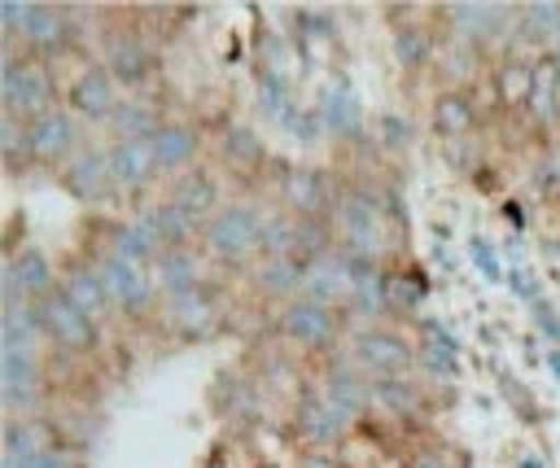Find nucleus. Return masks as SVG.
<instances>
[{
    "instance_id": "obj_2",
    "label": "nucleus",
    "mask_w": 560,
    "mask_h": 468,
    "mask_svg": "<svg viewBox=\"0 0 560 468\" xmlns=\"http://www.w3.org/2000/svg\"><path fill=\"white\" fill-rule=\"evenodd\" d=\"M258 236H262V214L254 206H228L206 223V245L228 262H241L245 254H254Z\"/></svg>"
},
{
    "instance_id": "obj_29",
    "label": "nucleus",
    "mask_w": 560,
    "mask_h": 468,
    "mask_svg": "<svg viewBox=\"0 0 560 468\" xmlns=\"http://www.w3.org/2000/svg\"><path fill=\"white\" fill-rule=\"evenodd\" d=\"M188 219H206L210 210H214V184H210V175H184L179 184H175V197H171Z\"/></svg>"
},
{
    "instance_id": "obj_11",
    "label": "nucleus",
    "mask_w": 560,
    "mask_h": 468,
    "mask_svg": "<svg viewBox=\"0 0 560 468\" xmlns=\"http://www.w3.org/2000/svg\"><path fill=\"white\" fill-rule=\"evenodd\" d=\"M109 166H114V179L122 184V188H140V184H149V175L158 171V153H153V136L144 140H118L114 149H109Z\"/></svg>"
},
{
    "instance_id": "obj_9",
    "label": "nucleus",
    "mask_w": 560,
    "mask_h": 468,
    "mask_svg": "<svg viewBox=\"0 0 560 468\" xmlns=\"http://www.w3.org/2000/svg\"><path fill=\"white\" fill-rule=\"evenodd\" d=\"M109 184H118V179H114V166H109V153L88 149V153L70 157V166H66V188H70L74 197L96 201V197L109 192Z\"/></svg>"
},
{
    "instance_id": "obj_21",
    "label": "nucleus",
    "mask_w": 560,
    "mask_h": 468,
    "mask_svg": "<svg viewBox=\"0 0 560 468\" xmlns=\"http://www.w3.org/2000/svg\"><path fill=\"white\" fill-rule=\"evenodd\" d=\"M153 284L166 289L171 297L201 289V284H197V262H192V254H184V249H166V254H158V262H153Z\"/></svg>"
},
{
    "instance_id": "obj_35",
    "label": "nucleus",
    "mask_w": 560,
    "mask_h": 468,
    "mask_svg": "<svg viewBox=\"0 0 560 468\" xmlns=\"http://www.w3.org/2000/svg\"><path fill=\"white\" fill-rule=\"evenodd\" d=\"M302 271H306V267H298L293 258H267V267H262V289H267V293H293V289L302 284Z\"/></svg>"
},
{
    "instance_id": "obj_38",
    "label": "nucleus",
    "mask_w": 560,
    "mask_h": 468,
    "mask_svg": "<svg viewBox=\"0 0 560 468\" xmlns=\"http://www.w3.org/2000/svg\"><path fill=\"white\" fill-rule=\"evenodd\" d=\"M372 398L385 402V407H394V411H411V407H416L411 385H407V381H394V376H381V381L372 385Z\"/></svg>"
},
{
    "instance_id": "obj_27",
    "label": "nucleus",
    "mask_w": 560,
    "mask_h": 468,
    "mask_svg": "<svg viewBox=\"0 0 560 468\" xmlns=\"http://www.w3.org/2000/svg\"><path fill=\"white\" fill-rule=\"evenodd\" d=\"M144 70H149V52H144L140 39L122 35V39L109 44V74L118 83H136V79H144Z\"/></svg>"
},
{
    "instance_id": "obj_15",
    "label": "nucleus",
    "mask_w": 560,
    "mask_h": 468,
    "mask_svg": "<svg viewBox=\"0 0 560 468\" xmlns=\"http://www.w3.org/2000/svg\"><path fill=\"white\" fill-rule=\"evenodd\" d=\"M39 328H44L39 306H31V302H4L0 350H26V354H35V337H39Z\"/></svg>"
},
{
    "instance_id": "obj_24",
    "label": "nucleus",
    "mask_w": 560,
    "mask_h": 468,
    "mask_svg": "<svg viewBox=\"0 0 560 468\" xmlns=\"http://www.w3.org/2000/svg\"><path fill=\"white\" fill-rule=\"evenodd\" d=\"M368 398H372V385H363L350 367H332V372H328V402L337 407L341 420L359 416V411L368 407Z\"/></svg>"
},
{
    "instance_id": "obj_12",
    "label": "nucleus",
    "mask_w": 560,
    "mask_h": 468,
    "mask_svg": "<svg viewBox=\"0 0 560 468\" xmlns=\"http://www.w3.org/2000/svg\"><path fill=\"white\" fill-rule=\"evenodd\" d=\"M354 350H359V363H368V367H372V372H381V376H394V372H402V367L411 363L407 341H402V337H394V332H385V328L359 332Z\"/></svg>"
},
{
    "instance_id": "obj_39",
    "label": "nucleus",
    "mask_w": 560,
    "mask_h": 468,
    "mask_svg": "<svg viewBox=\"0 0 560 468\" xmlns=\"http://www.w3.org/2000/svg\"><path fill=\"white\" fill-rule=\"evenodd\" d=\"M521 26L529 31V35H560V4H529L525 13H521Z\"/></svg>"
},
{
    "instance_id": "obj_4",
    "label": "nucleus",
    "mask_w": 560,
    "mask_h": 468,
    "mask_svg": "<svg viewBox=\"0 0 560 468\" xmlns=\"http://www.w3.org/2000/svg\"><path fill=\"white\" fill-rule=\"evenodd\" d=\"M39 319H44V332L66 346V350H88L96 341V328H92V315H83L66 293H48L39 302Z\"/></svg>"
},
{
    "instance_id": "obj_25",
    "label": "nucleus",
    "mask_w": 560,
    "mask_h": 468,
    "mask_svg": "<svg viewBox=\"0 0 560 468\" xmlns=\"http://www.w3.org/2000/svg\"><path fill=\"white\" fill-rule=\"evenodd\" d=\"M284 201H289L302 219H315V214L324 210V179H319V171H293V175L284 179Z\"/></svg>"
},
{
    "instance_id": "obj_42",
    "label": "nucleus",
    "mask_w": 560,
    "mask_h": 468,
    "mask_svg": "<svg viewBox=\"0 0 560 468\" xmlns=\"http://www.w3.org/2000/svg\"><path fill=\"white\" fill-rule=\"evenodd\" d=\"M0 144H4V153H18V149H26V127H18V118H0Z\"/></svg>"
},
{
    "instance_id": "obj_46",
    "label": "nucleus",
    "mask_w": 560,
    "mask_h": 468,
    "mask_svg": "<svg viewBox=\"0 0 560 468\" xmlns=\"http://www.w3.org/2000/svg\"><path fill=\"white\" fill-rule=\"evenodd\" d=\"M512 289H516L521 297H534V284H529V276H512Z\"/></svg>"
},
{
    "instance_id": "obj_49",
    "label": "nucleus",
    "mask_w": 560,
    "mask_h": 468,
    "mask_svg": "<svg viewBox=\"0 0 560 468\" xmlns=\"http://www.w3.org/2000/svg\"><path fill=\"white\" fill-rule=\"evenodd\" d=\"M521 468H538V464H534V459H521Z\"/></svg>"
},
{
    "instance_id": "obj_16",
    "label": "nucleus",
    "mask_w": 560,
    "mask_h": 468,
    "mask_svg": "<svg viewBox=\"0 0 560 468\" xmlns=\"http://www.w3.org/2000/svg\"><path fill=\"white\" fill-rule=\"evenodd\" d=\"M341 429H346V420L337 416V407L328 402V398H302V407H298V433L306 437V442H315V446H328V442H337L341 437Z\"/></svg>"
},
{
    "instance_id": "obj_6",
    "label": "nucleus",
    "mask_w": 560,
    "mask_h": 468,
    "mask_svg": "<svg viewBox=\"0 0 560 468\" xmlns=\"http://www.w3.org/2000/svg\"><path fill=\"white\" fill-rule=\"evenodd\" d=\"M96 271H101V280H105V289H109V297H114L118 306H127V311H136V306H144V302H149V289H153V276L144 271V262H131V258H118V254H105Z\"/></svg>"
},
{
    "instance_id": "obj_10",
    "label": "nucleus",
    "mask_w": 560,
    "mask_h": 468,
    "mask_svg": "<svg viewBox=\"0 0 560 468\" xmlns=\"http://www.w3.org/2000/svg\"><path fill=\"white\" fill-rule=\"evenodd\" d=\"M280 328L302 341V346H324L332 337V311L324 302H311V297H298L289 302V311L280 315Z\"/></svg>"
},
{
    "instance_id": "obj_17",
    "label": "nucleus",
    "mask_w": 560,
    "mask_h": 468,
    "mask_svg": "<svg viewBox=\"0 0 560 468\" xmlns=\"http://www.w3.org/2000/svg\"><path fill=\"white\" fill-rule=\"evenodd\" d=\"M525 105H529V114L538 122L556 118V109H560V66H556V52L534 61V83H529V101Z\"/></svg>"
},
{
    "instance_id": "obj_13",
    "label": "nucleus",
    "mask_w": 560,
    "mask_h": 468,
    "mask_svg": "<svg viewBox=\"0 0 560 468\" xmlns=\"http://www.w3.org/2000/svg\"><path fill=\"white\" fill-rule=\"evenodd\" d=\"M39 385V363L26 350H0V398L4 407H22L26 398H35Z\"/></svg>"
},
{
    "instance_id": "obj_32",
    "label": "nucleus",
    "mask_w": 560,
    "mask_h": 468,
    "mask_svg": "<svg viewBox=\"0 0 560 468\" xmlns=\"http://www.w3.org/2000/svg\"><path fill=\"white\" fill-rule=\"evenodd\" d=\"M529 83H534V66H529V61H503V70H499V79H494L503 105L529 101Z\"/></svg>"
},
{
    "instance_id": "obj_5",
    "label": "nucleus",
    "mask_w": 560,
    "mask_h": 468,
    "mask_svg": "<svg viewBox=\"0 0 560 468\" xmlns=\"http://www.w3.org/2000/svg\"><path fill=\"white\" fill-rule=\"evenodd\" d=\"M48 284H52V271H48V258L35 245L18 249L4 262V302H31L35 306V297L39 302L48 297Z\"/></svg>"
},
{
    "instance_id": "obj_44",
    "label": "nucleus",
    "mask_w": 560,
    "mask_h": 468,
    "mask_svg": "<svg viewBox=\"0 0 560 468\" xmlns=\"http://www.w3.org/2000/svg\"><path fill=\"white\" fill-rule=\"evenodd\" d=\"M22 468H74V459H70L66 451H57V446H48V451H39L35 459H26Z\"/></svg>"
},
{
    "instance_id": "obj_37",
    "label": "nucleus",
    "mask_w": 560,
    "mask_h": 468,
    "mask_svg": "<svg viewBox=\"0 0 560 468\" xmlns=\"http://www.w3.org/2000/svg\"><path fill=\"white\" fill-rule=\"evenodd\" d=\"M394 52H398L402 66H420V61L429 57V35L416 31V26H402V31L394 35Z\"/></svg>"
},
{
    "instance_id": "obj_8",
    "label": "nucleus",
    "mask_w": 560,
    "mask_h": 468,
    "mask_svg": "<svg viewBox=\"0 0 560 468\" xmlns=\"http://www.w3.org/2000/svg\"><path fill=\"white\" fill-rule=\"evenodd\" d=\"M302 289H306L311 302H324V306L350 297L354 284H350V267H346V258H332V254L311 258L306 271H302Z\"/></svg>"
},
{
    "instance_id": "obj_18",
    "label": "nucleus",
    "mask_w": 560,
    "mask_h": 468,
    "mask_svg": "<svg viewBox=\"0 0 560 468\" xmlns=\"http://www.w3.org/2000/svg\"><path fill=\"white\" fill-rule=\"evenodd\" d=\"M319 118H324V127L328 131H337V136H346V131H354L359 127V96L350 92V83H328L324 92H319Z\"/></svg>"
},
{
    "instance_id": "obj_3",
    "label": "nucleus",
    "mask_w": 560,
    "mask_h": 468,
    "mask_svg": "<svg viewBox=\"0 0 560 468\" xmlns=\"http://www.w3.org/2000/svg\"><path fill=\"white\" fill-rule=\"evenodd\" d=\"M341 236H346V254H363V258L381 254L385 223H381V210L368 192H350L341 201Z\"/></svg>"
},
{
    "instance_id": "obj_45",
    "label": "nucleus",
    "mask_w": 560,
    "mask_h": 468,
    "mask_svg": "<svg viewBox=\"0 0 560 468\" xmlns=\"http://www.w3.org/2000/svg\"><path fill=\"white\" fill-rule=\"evenodd\" d=\"M538 328H542V332H551V337L560 341V319H556L547 306H538Z\"/></svg>"
},
{
    "instance_id": "obj_7",
    "label": "nucleus",
    "mask_w": 560,
    "mask_h": 468,
    "mask_svg": "<svg viewBox=\"0 0 560 468\" xmlns=\"http://www.w3.org/2000/svg\"><path fill=\"white\" fill-rule=\"evenodd\" d=\"M74 136H79V131H74V118L61 114V109H52V114L26 122V153L39 157V162H52V157L70 153Z\"/></svg>"
},
{
    "instance_id": "obj_1",
    "label": "nucleus",
    "mask_w": 560,
    "mask_h": 468,
    "mask_svg": "<svg viewBox=\"0 0 560 468\" xmlns=\"http://www.w3.org/2000/svg\"><path fill=\"white\" fill-rule=\"evenodd\" d=\"M52 79H48V70L39 66V61H18L13 52H4V70H0V101H4V114L9 118H26V122H35V118H44V114H52Z\"/></svg>"
},
{
    "instance_id": "obj_43",
    "label": "nucleus",
    "mask_w": 560,
    "mask_h": 468,
    "mask_svg": "<svg viewBox=\"0 0 560 468\" xmlns=\"http://www.w3.org/2000/svg\"><path fill=\"white\" fill-rule=\"evenodd\" d=\"M472 262L481 267V276H490V280H503V267H499V258H494V249H490L486 241H472Z\"/></svg>"
},
{
    "instance_id": "obj_34",
    "label": "nucleus",
    "mask_w": 560,
    "mask_h": 468,
    "mask_svg": "<svg viewBox=\"0 0 560 468\" xmlns=\"http://www.w3.org/2000/svg\"><path fill=\"white\" fill-rule=\"evenodd\" d=\"M114 127L122 131V140H149V136H158V127H153V118H149V109L144 105H136V101H122L118 109H114Z\"/></svg>"
},
{
    "instance_id": "obj_26",
    "label": "nucleus",
    "mask_w": 560,
    "mask_h": 468,
    "mask_svg": "<svg viewBox=\"0 0 560 468\" xmlns=\"http://www.w3.org/2000/svg\"><path fill=\"white\" fill-rule=\"evenodd\" d=\"M446 17H451L464 35L486 39V35L499 31V22L508 17V9H499V4H455V9H446Z\"/></svg>"
},
{
    "instance_id": "obj_31",
    "label": "nucleus",
    "mask_w": 560,
    "mask_h": 468,
    "mask_svg": "<svg viewBox=\"0 0 560 468\" xmlns=\"http://www.w3.org/2000/svg\"><path fill=\"white\" fill-rule=\"evenodd\" d=\"M258 249L267 258H293L298 249V223L293 219H262V236H258Z\"/></svg>"
},
{
    "instance_id": "obj_36",
    "label": "nucleus",
    "mask_w": 560,
    "mask_h": 468,
    "mask_svg": "<svg viewBox=\"0 0 560 468\" xmlns=\"http://www.w3.org/2000/svg\"><path fill=\"white\" fill-rule=\"evenodd\" d=\"M424 332H429V341L420 346V359H424L433 372H455V341H451L438 324H429Z\"/></svg>"
},
{
    "instance_id": "obj_28",
    "label": "nucleus",
    "mask_w": 560,
    "mask_h": 468,
    "mask_svg": "<svg viewBox=\"0 0 560 468\" xmlns=\"http://www.w3.org/2000/svg\"><path fill=\"white\" fill-rule=\"evenodd\" d=\"M192 149H197V140H192L188 127H158V136H153L158 171H175V166H184V162L192 157Z\"/></svg>"
},
{
    "instance_id": "obj_30",
    "label": "nucleus",
    "mask_w": 560,
    "mask_h": 468,
    "mask_svg": "<svg viewBox=\"0 0 560 468\" xmlns=\"http://www.w3.org/2000/svg\"><path fill=\"white\" fill-rule=\"evenodd\" d=\"M433 122H438L442 136H464V131L472 127V105H468V96H459V92L438 96V105H433Z\"/></svg>"
},
{
    "instance_id": "obj_48",
    "label": "nucleus",
    "mask_w": 560,
    "mask_h": 468,
    "mask_svg": "<svg viewBox=\"0 0 560 468\" xmlns=\"http://www.w3.org/2000/svg\"><path fill=\"white\" fill-rule=\"evenodd\" d=\"M551 372H556V376H560V350H556V354H551Z\"/></svg>"
},
{
    "instance_id": "obj_41",
    "label": "nucleus",
    "mask_w": 560,
    "mask_h": 468,
    "mask_svg": "<svg viewBox=\"0 0 560 468\" xmlns=\"http://www.w3.org/2000/svg\"><path fill=\"white\" fill-rule=\"evenodd\" d=\"M228 149H232L236 162H241V157H245V162H258V140H254V131H241V127H236V131L228 136Z\"/></svg>"
},
{
    "instance_id": "obj_19",
    "label": "nucleus",
    "mask_w": 560,
    "mask_h": 468,
    "mask_svg": "<svg viewBox=\"0 0 560 468\" xmlns=\"http://www.w3.org/2000/svg\"><path fill=\"white\" fill-rule=\"evenodd\" d=\"M48 446H52V437H48L44 424H35V420H13V424L4 429V464H0V468H22L26 459H35V455L48 451Z\"/></svg>"
},
{
    "instance_id": "obj_33",
    "label": "nucleus",
    "mask_w": 560,
    "mask_h": 468,
    "mask_svg": "<svg viewBox=\"0 0 560 468\" xmlns=\"http://www.w3.org/2000/svg\"><path fill=\"white\" fill-rule=\"evenodd\" d=\"M258 96H262V109H267L271 118H280L284 127L298 118V109H293V96H289V83H284V79L262 74V79H258Z\"/></svg>"
},
{
    "instance_id": "obj_47",
    "label": "nucleus",
    "mask_w": 560,
    "mask_h": 468,
    "mask_svg": "<svg viewBox=\"0 0 560 468\" xmlns=\"http://www.w3.org/2000/svg\"><path fill=\"white\" fill-rule=\"evenodd\" d=\"M407 468H442V459H438V455H416Z\"/></svg>"
},
{
    "instance_id": "obj_50",
    "label": "nucleus",
    "mask_w": 560,
    "mask_h": 468,
    "mask_svg": "<svg viewBox=\"0 0 560 468\" xmlns=\"http://www.w3.org/2000/svg\"><path fill=\"white\" fill-rule=\"evenodd\" d=\"M556 66H560V52H556Z\"/></svg>"
},
{
    "instance_id": "obj_20",
    "label": "nucleus",
    "mask_w": 560,
    "mask_h": 468,
    "mask_svg": "<svg viewBox=\"0 0 560 468\" xmlns=\"http://www.w3.org/2000/svg\"><path fill=\"white\" fill-rule=\"evenodd\" d=\"M26 44L31 48H61L70 39V17L66 9H52V4H31V17H26Z\"/></svg>"
},
{
    "instance_id": "obj_22",
    "label": "nucleus",
    "mask_w": 560,
    "mask_h": 468,
    "mask_svg": "<svg viewBox=\"0 0 560 468\" xmlns=\"http://www.w3.org/2000/svg\"><path fill=\"white\" fill-rule=\"evenodd\" d=\"M171 324H175L179 332H188V337L210 332V328H214V297H210L206 289H192V293L171 297Z\"/></svg>"
},
{
    "instance_id": "obj_14",
    "label": "nucleus",
    "mask_w": 560,
    "mask_h": 468,
    "mask_svg": "<svg viewBox=\"0 0 560 468\" xmlns=\"http://www.w3.org/2000/svg\"><path fill=\"white\" fill-rule=\"evenodd\" d=\"M70 105L79 109V114H88V118H114V109H118V101H114V74L109 70H83L79 79H74V87H70Z\"/></svg>"
},
{
    "instance_id": "obj_23",
    "label": "nucleus",
    "mask_w": 560,
    "mask_h": 468,
    "mask_svg": "<svg viewBox=\"0 0 560 468\" xmlns=\"http://www.w3.org/2000/svg\"><path fill=\"white\" fill-rule=\"evenodd\" d=\"M61 293H66L83 315H92V319H96V315L105 311V302H109V289H105L101 271H88V267H70Z\"/></svg>"
},
{
    "instance_id": "obj_40",
    "label": "nucleus",
    "mask_w": 560,
    "mask_h": 468,
    "mask_svg": "<svg viewBox=\"0 0 560 468\" xmlns=\"http://www.w3.org/2000/svg\"><path fill=\"white\" fill-rule=\"evenodd\" d=\"M424 297V276H394L385 280V306H416Z\"/></svg>"
}]
</instances>
